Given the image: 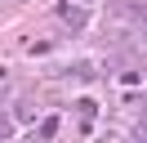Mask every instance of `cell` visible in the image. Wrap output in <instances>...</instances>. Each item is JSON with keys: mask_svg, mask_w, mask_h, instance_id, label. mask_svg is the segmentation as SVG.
Here are the masks:
<instances>
[{"mask_svg": "<svg viewBox=\"0 0 147 143\" xmlns=\"http://www.w3.org/2000/svg\"><path fill=\"white\" fill-rule=\"evenodd\" d=\"M58 18H63L67 27H85V9L80 5H58Z\"/></svg>", "mask_w": 147, "mask_h": 143, "instance_id": "1", "label": "cell"}, {"mask_svg": "<svg viewBox=\"0 0 147 143\" xmlns=\"http://www.w3.org/2000/svg\"><path fill=\"white\" fill-rule=\"evenodd\" d=\"M134 143H143V139H134Z\"/></svg>", "mask_w": 147, "mask_h": 143, "instance_id": "2", "label": "cell"}]
</instances>
